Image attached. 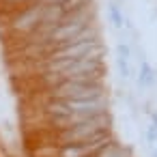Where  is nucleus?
<instances>
[{
  "mask_svg": "<svg viewBox=\"0 0 157 157\" xmlns=\"http://www.w3.org/2000/svg\"><path fill=\"white\" fill-rule=\"evenodd\" d=\"M140 84L142 86H146V84H151L153 82V71H151V67L146 65V63H142V67H140Z\"/></svg>",
  "mask_w": 157,
  "mask_h": 157,
  "instance_id": "nucleus-1",
  "label": "nucleus"
},
{
  "mask_svg": "<svg viewBox=\"0 0 157 157\" xmlns=\"http://www.w3.org/2000/svg\"><path fill=\"white\" fill-rule=\"evenodd\" d=\"M110 13H112V20H114V24H116V26H121V24H123V17L118 15L116 7H110Z\"/></svg>",
  "mask_w": 157,
  "mask_h": 157,
  "instance_id": "nucleus-2",
  "label": "nucleus"
},
{
  "mask_svg": "<svg viewBox=\"0 0 157 157\" xmlns=\"http://www.w3.org/2000/svg\"><path fill=\"white\" fill-rule=\"evenodd\" d=\"M118 58H123V60L129 58V48L127 45H118Z\"/></svg>",
  "mask_w": 157,
  "mask_h": 157,
  "instance_id": "nucleus-3",
  "label": "nucleus"
},
{
  "mask_svg": "<svg viewBox=\"0 0 157 157\" xmlns=\"http://www.w3.org/2000/svg\"><path fill=\"white\" fill-rule=\"evenodd\" d=\"M148 140H151V142L157 140V129H155V127H151V131H148Z\"/></svg>",
  "mask_w": 157,
  "mask_h": 157,
  "instance_id": "nucleus-4",
  "label": "nucleus"
},
{
  "mask_svg": "<svg viewBox=\"0 0 157 157\" xmlns=\"http://www.w3.org/2000/svg\"><path fill=\"white\" fill-rule=\"evenodd\" d=\"M153 121H155V125H153V127H155V129H157V114H155V116H153Z\"/></svg>",
  "mask_w": 157,
  "mask_h": 157,
  "instance_id": "nucleus-5",
  "label": "nucleus"
},
{
  "mask_svg": "<svg viewBox=\"0 0 157 157\" xmlns=\"http://www.w3.org/2000/svg\"><path fill=\"white\" fill-rule=\"evenodd\" d=\"M153 157H157V151H155V153H153Z\"/></svg>",
  "mask_w": 157,
  "mask_h": 157,
  "instance_id": "nucleus-6",
  "label": "nucleus"
}]
</instances>
